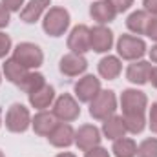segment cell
I'll return each mask as SVG.
<instances>
[{"instance_id":"cell-1","label":"cell","mask_w":157,"mask_h":157,"mask_svg":"<svg viewBox=\"0 0 157 157\" xmlns=\"http://www.w3.org/2000/svg\"><path fill=\"white\" fill-rule=\"evenodd\" d=\"M70 24H71L70 11L60 6L49 7L46 11V15L42 17V29L48 37H53V39L66 35V31L70 29Z\"/></svg>"},{"instance_id":"cell-2","label":"cell","mask_w":157,"mask_h":157,"mask_svg":"<svg viewBox=\"0 0 157 157\" xmlns=\"http://www.w3.org/2000/svg\"><path fill=\"white\" fill-rule=\"evenodd\" d=\"M115 49H117V57L122 60H141L146 53H148V46L146 42L137 37V35H130V33H124L121 35L115 42Z\"/></svg>"},{"instance_id":"cell-3","label":"cell","mask_w":157,"mask_h":157,"mask_svg":"<svg viewBox=\"0 0 157 157\" xmlns=\"http://www.w3.org/2000/svg\"><path fill=\"white\" fill-rule=\"evenodd\" d=\"M117 95H115V91L113 90H101L99 91V95L90 102V115L91 119H95V121H106V119H110L112 115H115V112H117Z\"/></svg>"},{"instance_id":"cell-4","label":"cell","mask_w":157,"mask_h":157,"mask_svg":"<svg viewBox=\"0 0 157 157\" xmlns=\"http://www.w3.org/2000/svg\"><path fill=\"white\" fill-rule=\"evenodd\" d=\"M11 57L18 60L22 66H26L28 70H37L44 64V51L35 42H18L13 48Z\"/></svg>"},{"instance_id":"cell-5","label":"cell","mask_w":157,"mask_h":157,"mask_svg":"<svg viewBox=\"0 0 157 157\" xmlns=\"http://www.w3.org/2000/svg\"><path fill=\"white\" fill-rule=\"evenodd\" d=\"M4 124L11 133H24L31 128V113L22 102H13L6 112Z\"/></svg>"},{"instance_id":"cell-6","label":"cell","mask_w":157,"mask_h":157,"mask_svg":"<svg viewBox=\"0 0 157 157\" xmlns=\"http://www.w3.org/2000/svg\"><path fill=\"white\" fill-rule=\"evenodd\" d=\"M119 104L122 110V115H130V113H146L148 108V97L143 90L137 88H126L122 90L121 97H119Z\"/></svg>"},{"instance_id":"cell-7","label":"cell","mask_w":157,"mask_h":157,"mask_svg":"<svg viewBox=\"0 0 157 157\" xmlns=\"http://www.w3.org/2000/svg\"><path fill=\"white\" fill-rule=\"evenodd\" d=\"M51 112L60 122H73L80 117V104L71 93H62L55 99Z\"/></svg>"},{"instance_id":"cell-8","label":"cell","mask_w":157,"mask_h":157,"mask_svg":"<svg viewBox=\"0 0 157 157\" xmlns=\"http://www.w3.org/2000/svg\"><path fill=\"white\" fill-rule=\"evenodd\" d=\"M101 78L91 75V73H84L82 77L78 78L73 86V93H75V99L78 102H86L90 104L101 91Z\"/></svg>"},{"instance_id":"cell-9","label":"cell","mask_w":157,"mask_h":157,"mask_svg":"<svg viewBox=\"0 0 157 157\" xmlns=\"http://www.w3.org/2000/svg\"><path fill=\"white\" fill-rule=\"evenodd\" d=\"M68 49L71 53L84 55L88 51H91V37H90V28L86 24H77L71 28L70 35H68Z\"/></svg>"},{"instance_id":"cell-10","label":"cell","mask_w":157,"mask_h":157,"mask_svg":"<svg viewBox=\"0 0 157 157\" xmlns=\"http://www.w3.org/2000/svg\"><path fill=\"white\" fill-rule=\"evenodd\" d=\"M101 141H102V132L95 124H82L78 126V130H75V146L80 152L99 146Z\"/></svg>"},{"instance_id":"cell-11","label":"cell","mask_w":157,"mask_h":157,"mask_svg":"<svg viewBox=\"0 0 157 157\" xmlns=\"http://www.w3.org/2000/svg\"><path fill=\"white\" fill-rule=\"evenodd\" d=\"M59 70L64 77H80L86 73L88 70V60L84 55H78V53H66L60 62H59Z\"/></svg>"},{"instance_id":"cell-12","label":"cell","mask_w":157,"mask_h":157,"mask_svg":"<svg viewBox=\"0 0 157 157\" xmlns=\"http://www.w3.org/2000/svg\"><path fill=\"white\" fill-rule=\"evenodd\" d=\"M90 37H91V51L95 53H108L113 48V31L108 26H93L90 28Z\"/></svg>"},{"instance_id":"cell-13","label":"cell","mask_w":157,"mask_h":157,"mask_svg":"<svg viewBox=\"0 0 157 157\" xmlns=\"http://www.w3.org/2000/svg\"><path fill=\"white\" fill-rule=\"evenodd\" d=\"M48 141L55 148H70L75 144V130L70 122H60L53 128V132L48 135Z\"/></svg>"},{"instance_id":"cell-14","label":"cell","mask_w":157,"mask_h":157,"mask_svg":"<svg viewBox=\"0 0 157 157\" xmlns=\"http://www.w3.org/2000/svg\"><path fill=\"white\" fill-rule=\"evenodd\" d=\"M150 71H152V62L143 60V59L133 60L126 68V80L135 84V86H144L150 78Z\"/></svg>"},{"instance_id":"cell-15","label":"cell","mask_w":157,"mask_h":157,"mask_svg":"<svg viewBox=\"0 0 157 157\" xmlns=\"http://www.w3.org/2000/svg\"><path fill=\"white\" fill-rule=\"evenodd\" d=\"M97 73L104 80H115L122 73V60L117 55H110V53L104 55L97 62Z\"/></svg>"},{"instance_id":"cell-16","label":"cell","mask_w":157,"mask_h":157,"mask_svg":"<svg viewBox=\"0 0 157 157\" xmlns=\"http://www.w3.org/2000/svg\"><path fill=\"white\" fill-rule=\"evenodd\" d=\"M57 124H59V119L55 117L53 112H48V110H40L35 113V117H31V128L39 137H48Z\"/></svg>"},{"instance_id":"cell-17","label":"cell","mask_w":157,"mask_h":157,"mask_svg":"<svg viewBox=\"0 0 157 157\" xmlns=\"http://www.w3.org/2000/svg\"><path fill=\"white\" fill-rule=\"evenodd\" d=\"M51 0H29L22 11H20V20L24 24H35L46 15V11L49 9Z\"/></svg>"},{"instance_id":"cell-18","label":"cell","mask_w":157,"mask_h":157,"mask_svg":"<svg viewBox=\"0 0 157 157\" xmlns=\"http://www.w3.org/2000/svg\"><path fill=\"white\" fill-rule=\"evenodd\" d=\"M57 99V93H55V88L51 84H44L40 90L33 91L28 95V101H29V106L35 108V110H48L49 106H53Z\"/></svg>"},{"instance_id":"cell-19","label":"cell","mask_w":157,"mask_h":157,"mask_svg":"<svg viewBox=\"0 0 157 157\" xmlns=\"http://www.w3.org/2000/svg\"><path fill=\"white\" fill-rule=\"evenodd\" d=\"M90 17H91L97 24L106 26V24H110V22L115 20L117 13H115L113 6H112L108 0H95V2L90 6Z\"/></svg>"},{"instance_id":"cell-20","label":"cell","mask_w":157,"mask_h":157,"mask_svg":"<svg viewBox=\"0 0 157 157\" xmlns=\"http://www.w3.org/2000/svg\"><path fill=\"white\" fill-rule=\"evenodd\" d=\"M2 71H4L6 78H7L11 84L20 86V84H22V80L26 78V75H28L31 70H28V68H26V66H22L18 60H15L13 57H9V59H6V60H4V64H2Z\"/></svg>"},{"instance_id":"cell-21","label":"cell","mask_w":157,"mask_h":157,"mask_svg":"<svg viewBox=\"0 0 157 157\" xmlns=\"http://www.w3.org/2000/svg\"><path fill=\"white\" fill-rule=\"evenodd\" d=\"M150 15L144 11V9H137V11H132L126 18V29L133 35H146V29H148V24H150Z\"/></svg>"},{"instance_id":"cell-22","label":"cell","mask_w":157,"mask_h":157,"mask_svg":"<svg viewBox=\"0 0 157 157\" xmlns=\"http://www.w3.org/2000/svg\"><path fill=\"white\" fill-rule=\"evenodd\" d=\"M102 135L110 141H117L121 137H124L128 132H126V126H124V121H122V115H112L110 119L102 121V128H101Z\"/></svg>"},{"instance_id":"cell-23","label":"cell","mask_w":157,"mask_h":157,"mask_svg":"<svg viewBox=\"0 0 157 157\" xmlns=\"http://www.w3.org/2000/svg\"><path fill=\"white\" fill-rule=\"evenodd\" d=\"M113 157H137V143L132 137H121L113 141Z\"/></svg>"},{"instance_id":"cell-24","label":"cell","mask_w":157,"mask_h":157,"mask_svg":"<svg viewBox=\"0 0 157 157\" xmlns=\"http://www.w3.org/2000/svg\"><path fill=\"white\" fill-rule=\"evenodd\" d=\"M122 121H124L126 132L132 133V135L143 133L144 128H146V124H148L144 113H130V115H122Z\"/></svg>"},{"instance_id":"cell-25","label":"cell","mask_w":157,"mask_h":157,"mask_svg":"<svg viewBox=\"0 0 157 157\" xmlns=\"http://www.w3.org/2000/svg\"><path fill=\"white\" fill-rule=\"evenodd\" d=\"M44 84H46V77H44L40 71H29L18 88H20L24 93H28V95H29V93H33V91L40 90Z\"/></svg>"},{"instance_id":"cell-26","label":"cell","mask_w":157,"mask_h":157,"mask_svg":"<svg viewBox=\"0 0 157 157\" xmlns=\"http://www.w3.org/2000/svg\"><path fill=\"white\" fill-rule=\"evenodd\" d=\"M137 157H157V137H146L137 146Z\"/></svg>"},{"instance_id":"cell-27","label":"cell","mask_w":157,"mask_h":157,"mask_svg":"<svg viewBox=\"0 0 157 157\" xmlns=\"http://www.w3.org/2000/svg\"><path fill=\"white\" fill-rule=\"evenodd\" d=\"M9 51H13V42L11 37L4 31H0V59H7Z\"/></svg>"},{"instance_id":"cell-28","label":"cell","mask_w":157,"mask_h":157,"mask_svg":"<svg viewBox=\"0 0 157 157\" xmlns=\"http://www.w3.org/2000/svg\"><path fill=\"white\" fill-rule=\"evenodd\" d=\"M0 4H2L9 13H20L22 7L26 6V0H0Z\"/></svg>"},{"instance_id":"cell-29","label":"cell","mask_w":157,"mask_h":157,"mask_svg":"<svg viewBox=\"0 0 157 157\" xmlns=\"http://www.w3.org/2000/svg\"><path fill=\"white\" fill-rule=\"evenodd\" d=\"M112 6H113V9H115V13L121 15V13H126L132 6H133V0H108Z\"/></svg>"},{"instance_id":"cell-30","label":"cell","mask_w":157,"mask_h":157,"mask_svg":"<svg viewBox=\"0 0 157 157\" xmlns=\"http://www.w3.org/2000/svg\"><path fill=\"white\" fill-rule=\"evenodd\" d=\"M148 128L152 130V133L157 135V102H152L150 112H148Z\"/></svg>"},{"instance_id":"cell-31","label":"cell","mask_w":157,"mask_h":157,"mask_svg":"<svg viewBox=\"0 0 157 157\" xmlns=\"http://www.w3.org/2000/svg\"><path fill=\"white\" fill-rule=\"evenodd\" d=\"M84 157H112L110 155V152L104 148V146H95V148H90V150H86L84 152Z\"/></svg>"},{"instance_id":"cell-32","label":"cell","mask_w":157,"mask_h":157,"mask_svg":"<svg viewBox=\"0 0 157 157\" xmlns=\"http://www.w3.org/2000/svg\"><path fill=\"white\" fill-rule=\"evenodd\" d=\"M146 37L152 39L154 42H157V17H152V18H150L148 29H146Z\"/></svg>"},{"instance_id":"cell-33","label":"cell","mask_w":157,"mask_h":157,"mask_svg":"<svg viewBox=\"0 0 157 157\" xmlns=\"http://www.w3.org/2000/svg\"><path fill=\"white\" fill-rule=\"evenodd\" d=\"M9 22H11V13L0 4V29H4V28H7L9 26Z\"/></svg>"},{"instance_id":"cell-34","label":"cell","mask_w":157,"mask_h":157,"mask_svg":"<svg viewBox=\"0 0 157 157\" xmlns=\"http://www.w3.org/2000/svg\"><path fill=\"white\" fill-rule=\"evenodd\" d=\"M143 9L150 17H157V0H143Z\"/></svg>"},{"instance_id":"cell-35","label":"cell","mask_w":157,"mask_h":157,"mask_svg":"<svg viewBox=\"0 0 157 157\" xmlns=\"http://www.w3.org/2000/svg\"><path fill=\"white\" fill-rule=\"evenodd\" d=\"M148 82L157 88V66H152V71H150V78H148Z\"/></svg>"},{"instance_id":"cell-36","label":"cell","mask_w":157,"mask_h":157,"mask_svg":"<svg viewBox=\"0 0 157 157\" xmlns=\"http://www.w3.org/2000/svg\"><path fill=\"white\" fill-rule=\"evenodd\" d=\"M148 57H150V60H152L154 64H157V42L148 49Z\"/></svg>"},{"instance_id":"cell-37","label":"cell","mask_w":157,"mask_h":157,"mask_svg":"<svg viewBox=\"0 0 157 157\" xmlns=\"http://www.w3.org/2000/svg\"><path fill=\"white\" fill-rule=\"evenodd\" d=\"M55 157H77V155L71 154V152H60V154H57Z\"/></svg>"},{"instance_id":"cell-38","label":"cell","mask_w":157,"mask_h":157,"mask_svg":"<svg viewBox=\"0 0 157 157\" xmlns=\"http://www.w3.org/2000/svg\"><path fill=\"white\" fill-rule=\"evenodd\" d=\"M2 124H4V121H2V110H0V128H2Z\"/></svg>"},{"instance_id":"cell-39","label":"cell","mask_w":157,"mask_h":157,"mask_svg":"<svg viewBox=\"0 0 157 157\" xmlns=\"http://www.w3.org/2000/svg\"><path fill=\"white\" fill-rule=\"evenodd\" d=\"M0 157H6V155H4V152H2V150H0Z\"/></svg>"},{"instance_id":"cell-40","label":"cell","mask_w":157,"mask_h":157,"mask_svg":"<svg viewBox=\"0 0 157 157\" xmlns=\"http://www.w3.org/2000/svg\"><path fill=\"white\" fill-rule=\"evenodd\" d=\"M0 84H2V73H0Z\"/></svg>"}]
</instances>
